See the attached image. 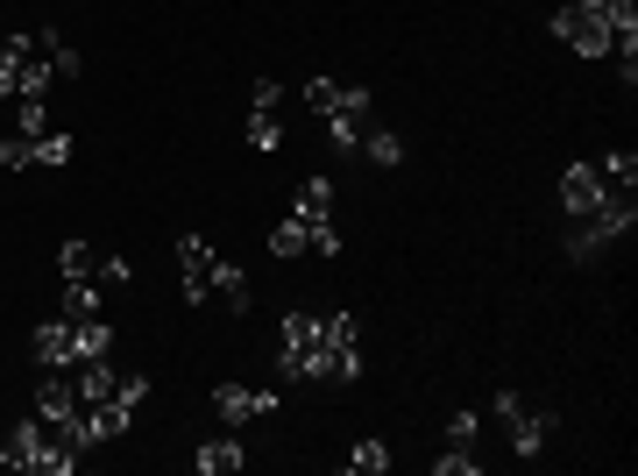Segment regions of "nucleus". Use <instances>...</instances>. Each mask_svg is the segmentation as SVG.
<instances>
[{
    "label": "nucleus",
    "mask_w": 638,
    "mask_h": 476,
    "mask_svg": "<svg viewBox=\"0 0 638 476\" xmlns=\"http://www.w3.org/2000/svg\"><path fill=\"white\" fill-rule=\"evenodd\" d=\"M284 349H277V377L284 384H327V349H319V314H284Z\"/></svg>",
    "instance_id": "nucleus-1"
},
{
    "label": "nucleus",
    "mask_w": 638,
    "mask_h": 476,
    "mask_svg": "<svg viewBox=\"0 0 638 476\" xmlns=\"http://www.w3.org/2000/svg\"><path fill=\"white\" fill-rule=\"evenodd\" d=\"M497 420L511 427V455H525V463H539L546 455V441L560 434V412H546V406H532V398H519V392H497Z\"/></svg>",
    "instance_id": "nucleus-2"
},
{
    "label": "nucleus",
    "mask_w": 638,
    "mask_h": 476,
    "mask_svg": "<svg viewBox=\"0 0 638 476\" xmlns=\"http://www.w3.org/2000/svg\"><path fill=\"white\" fill-rule=\"evenodd\" d=\"M319 349H327V384H362V320L319 314Z\"/></svg>",
    "instance_id": "nucleus-3"
},
{
    "label": "nucleus",
    "mask_w": 638,
    "mask_h": 476,
    "mask_svg": "<svg viewBox=\"0 0 638 476\" xmlns=\"http://www.w3.org/2000/svg\"><path fill=\"white\" fill-rule=\"evenodd\" d=\"M369 107H376V93H369V86H341V100H333V114H327V143H333V150H362V136H369Z\"/></svg>",
    "instance_id": "nucleus-4"
},
{
    "label": "nucleus",
    "mask_w": 638,
    "mask_h": 476,
    "mask_svg": "<svg viewBox=\"0 0 638 476\" xmlns=\"http://www.w3.org/2000/svg\"><path fill=\"white\" fill-rule=\"evenodd\" d=\"M554 36L568 43V50H582V57H611V22H603V0L596 8H554Z\"/></svg>",
    "instance_id": "nucleus-5"
},
{
    "label": "nucleus",
    "mask_w": 638,
    "mask_h": 476,
    "mask_svg": "<svg viewBox=\"0 0 638 476\" xmlns=\"http://www.w3.org/2000/svg\"><path fill=\"white\" fill-rule=\"evenodd\" d=\"M213 412H220L227 427H249V420H270V412H284V392H249V384H220V392H213Z\"/></svg>",
    "instance_id": "nucleus-6"
},
{
    "label": "nucleus",
    "mask_w": 638,
    "mask_h": 476,
    "mask_svg": "<svg viewBox=\"0 0 638 476\" xmlns=\"http://www.w3.org/2000/svg\"><path fill=\"white\" fill-rule=\"evenodd\" d=\"M213 271H220V257H213L200 235H178V277H185V299L192 306L213 299Z\"/></svg>",
    "instance_id": "nucleus-7"
},
{
    "label": "nucleus",
    "mask_w": 638,
    "mask_h": 476,
    "mask_svg": "<svg viewBox=\"0 0 638 476\" xmlns=\"http://www.w3.org/2000/svg\"><path fill=\"white\" fill-rule=\"evenodd\" d=\"M29 349H36V363H43V370H79V327L57 314V320H43V327H36V341H29Z\"/></svg>",
    "instance_id": "nucleus-8"
},
{
    "label": "nucleus",
    "mask_w": 638,
    "mask_h": 476,
    "mask_svg": "<svg viewBox=\"0 0 638 476\" xmlns=\"http://www.w3.org/2000/svg\"><path fill=\"white\" fill-rule=\"evenodd\" d=\"M596 200H603L596 163H568V171H560V214H568V220H589V214H596Z\"/></svg>",
    "instance_id": "nucleus-9"
},
{
    "label": "nucleus",
    "mask_w": 638,
    "mask_h": 476,
    "mask_svg": "<svg viewBox=\"0 0 638 476\" xmlns=\"http://www.w3.org/2000/svg\"><path fill=\"white\" fill-rule=\"evenodd\" d=\"M241 463H249V455H241V441H235V434H227V441H206V449L192 455V469H200V476H235Z\"/></svg>",
    "instance_id": "nucleus-10"
},
{
    "label": "nucleus",
    "mask_w": 638,
    "mask_h": 476,
    "mask_svg": "<svg viewBox=\"0 0 638 476\" xmlns=\"http://www.w3.org/2000/svg\"><path fill=\"white\" fill-rule=\"evenodd\" d=\"M306 242H312V220H306V214H292L284 228H270V257H277V263L306 257Z\"/></svg>",
    "instance_id": "nucleus-11"
},
{
    "label": "nucleus",
    "mask_w": 638,
    "mask_h": 476,
    "mask_svg": "<svg viewBox=\"0 0 638 476\" xmlns=\"http://www.w3.org/2000/svg\"><path fill=\"white\" fill-rule=\"evenodd\" d=\"M560 242H568V263H596L611 235H603L596 220H568V235H560Z\"/></svg>",
    "instance_id": "nucleus-12"
},
{
    "label": "nucleus",
    "mask_w": 638,
    "mask_h": 476,
    "mask_svg": "<svg viewBox=\"0 0 638 476\" xmlns=\"http://www.w3.org/2000/svg\"><path fill=\"white\" fill-rule=\"evenodd\" d=\"M596 178H603V192H631L638 185V157L631 150H611V157L596 163Z\"/></svg>",
    "instance_id": "nucleus-13"
},
{
    "label": "nucleus",
    "mask_w": 638,
    "mask_h": 476,
    "mask_svg": "<svg viewBox=\"0 0 638 476\" xmlns=\"http://www.w3.org/2000/svg\"><path fill=\"white\" fill-rule=\"evenodd\" d=\"M100 314V285L93 277H65V320H93Z\"/></svg>",
    "instance_id": "nucleus-14"
},
{
    "label": "nucleus",
    "mask_w": 638,
    "mask_h": 476,
    "mask_svg": "<svg viewBox=\"0 0 638 476\" xmlns=\"http://www.w3.org/2000/svg\"><path fill=\"white\" fill-rule=\"evenodd\" d=\"M29 150H36L43 171H57V163H71V150H79V143H71L65 128H50V136H29Z\"/></svg>",
    "instance_id": "nucleus-15"
},
{
    "label": "nucleus",
    "mask_w": 638,
    "mask_h": 476,
    "mask_svg": "<svg viewBox=\"0 0 638 476\" xmlns=\"http://www.w3.org/2000/svg\"><path fill=\"white\" fill-rule=\"evenodd\" d=\"M14 136H50V107H43V93L14 100Z\"/></svg>",
    "instance_id": "nucleus-16"
},
{
    "label": "nucleus",
    "mask_w": 638,
    "mask_h": 476,
    "mask_svg": "<svg viewBox=\"0 0 638 476\" xmlns=\"http://www.w3.org/2000/svg\"><path fill=\"white\" fill-rule=\"evenodd\" d=\"M213 292L227 299V314H249V277H241L235 263H220V271H213Z\"/></svg>",
    "instance_id": "nucleus-17"
},
{
    "label": "nucleus",
    "mask_w": 638,
    "mask_h": 476,
    "mask_svg": "<svg viewBox=\"0 0 638 476\" xmlns=\"http://www.w3.org/2000/svg\"><path fill=\"white\" fill-rule=\"evenodd\" d=\"M348 469H355V476H384L390 469V449H384V441H355V449H348Z\"/></svg>",
    "instance_id": "nucleus-18"
},
{
    "label": "nucleus",
    "mask_w": 638,
    "mask_h": 476,
    "mask_svg": "<svg viewBox=\"0 0 638 476\" xmlns=\"http://www.w3.org/2000/svg\"><path fill=\"white\" fill-rule=\"evenodd\" d=\"M57 271H65V277H100V249H93V242H65Z\"/></svg>",
    "instance_id": "nucleus-19"
},
{
    "label": "nucleus",
    "mask_w": 638,
    "mask_h": 476,
    "mask_svg": "<svg viewBox=\"0 0 638 476\" xmlns=\"http://www.w3.org/2000/svg\"><path fill=\"white\" fill-rule=\"evenodd\" d=\"M298 214H306V220H333V185H327V178H306V192H298Z\"/></svg>",
    "instance_id": "nucleus-20"
},
{
    "label": "nucleus",
    "mask_w": 638,
    "mask_h": 476,
    "mask_svg": "<svg viewBox=\"0 0 638 476\" xmlns=\"http://www.w3.org/2000/svg\"><path fill=\"white\" fill-rule=\"evenodd\" d=\"M249 143H255V150H284V122H277V107H255Z\"/></svg>",
    "instance_id": "nucleus-21"
},
{
    "label": "nucleus",
    "mask_w": 638,
    "mask_h": 476,
    "mask_svg": "<svg viewBox=\"0 0 638 476\" xmlns=\"http://www.w3.org/2000/svg\"><path fill=\"white\" fill-rule=\"evenodd\" d=\"M362 150H369L376 163H390V171H398V163H405V143L390 136V128H369V136H362Z\"/></svg>",
    "instance_id": "nucleus-22"
},
{
    "label": "nucleus",
    "mask_w": 638,
    "mask_h": 476,
    "mask_svg": "<svg viewBox=\"0 0 638 476\" xmlns=\"http://www.w3.org/2000/svg\"><path fill=\"white\" fill-rule=\"evenodd\" d=\"M482 469V455L476 449H447V455H433V476H476Z\"/></svg>",
    "instance_id": "nucleus-23"
},
{
    "label": "nucleus",
    "mask_w": 638,
    "mask_h": 476,
    "mask_svg": "<svg viewBox=\"0 0 638 476\" xmlns=\"http://www.w3.org/2000/svg\"><path fill=\"white\" fill-rule=\"evenodd\" d=\"M476 434H482V412H454L447 420V449H476Z\"/></svg>",
    "instance_id": "nucleus-24"
},
{
    "label": "nucleus",
    "mask_w": 638,
    "mask_h": 476,
    "mask_svg": "<svg viewBox=\"0 0 638 476\" xmlns=\"http://www.w3.org/2000/svg\"><path fill=\"white\" fill-rule=\"evenodd\" d=\"M36 150H29V136H0V171H29Z\"/></svg>",
    "instance_id": "nucleus-25"
},
{
    "label": "nucleus",
    "mask_w": 638,
    "mask_h": 476,
    "mask_svg": "<svg viewBox=\"0 0 638 476\" xmlns=\"http://www.w3.org/2000/svg\"><path fill=\"white\" fill-rule=\"evenodd\" d=\"M43 57H50V79H79V71H86V57H79V50H65V43H50Z\"/></svg>",
    "instance_id": "nucleus-26"
},
{
    "label": "nucleus",
    "mask_w": 638,
    "mask_h": 476,
    "mask_svg": "<svg viewBox=\"0 0 638 476\" xmlns=\"http://www.w3.org/2000/svg\"><path fill=\"white\" fill-rule=\"evenodd\" d=\"M306 249L333 263V257H341V228H333V220H312V242H306Z\"/></svg>",
    "instance_id": "nucleus-27"
},
{
    "label": "nucleus",
    "mask_w": 638,
    "mask_h": 476,
    "mask_svg": "<svg viewBox=\"0 0 638 476\" xmlns=\"http://www.w3.org/2000/svg\"><path fill=\"white\" fill-rule=\"evenodd\" d=\"M128 277H135L128 257H100V277H93V285H128Z\"/></svg>",
    "instance_id": "nucleus-28"
},
{
    "label": "nucleus",
    "mask_w": 638,
    "mask_h": 476,
    "mask_svg": "<svg viewBox=\"0 0 638 476\" xmlns=\"http://www.w3.org/2000/svg\"><path fill=\"white\" fill-rule=\"evenodd\" d=\"M333 100H341V86H333V79H312V86H306V107L333 114Z\"/></svg>",
    "instance_id": "nucleus-29"
},
{
    "label": "nucleus",
    "mask_w": 638,
    "mask_h": 476,
    "mask_svg": "<svg viewBox=\"0 0 638 476\" xmlns=\"http://www.w3.org/2000/svg\"><path fill=\"white\" fill-rule=\"evenodd\" d=\"M574 8H596V0H574Z\"/></svg>",
    "instance_id": "nucleus-30"
},
{
    "label": "nucleus",
    "mask_w": 638,
    "mask_h": 476,
    "mask_svg": "<svg viewBox=\"0 0 638 476\" xmlns=\"http://www.w3.org/2000/svg\"><path fill=\"white\" fill-rule=\"evenodd\" d=\"M0 43H8V36H0Z\"/></svg>",
    "instance_id": "nucleus-31"
}]
</instances>
